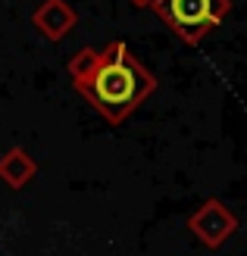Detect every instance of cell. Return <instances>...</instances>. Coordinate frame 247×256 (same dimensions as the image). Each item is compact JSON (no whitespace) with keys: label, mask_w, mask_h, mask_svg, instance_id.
Returning <instances> with one entry per match:
<instances>
[{"label":"cell","mask_w":247,"mask_h":256,"mask_svg":"<svg viewBox=\"0 0 247 256\" xmlns=\"http://www.w3.org/2000/svg\"><path fill=\"white\" fill-rule=\"evenodd\" d=\"M75 88L107 122L119 125L141 100L157 91V78L132 56V50L122 41H113L100 54V62L91 72V78L79 82Z\"/></svg>","instance_id":"obj_1"},{"label":"cell","mask_w":247,"mask_h":256,"mask_svg":"<svg viewBox=\"0 0 247 256\" xmlns=\"http://www.w3.org/2000/svg\"><path fill=\"white\" fill-rule=\"evenodd\" d=\"M153 10L181 41L197 44L213 25L228 16L231 4L228 0H157Z\"/></svg>","instance_id":"obj_2"},{"label":"cell","mask_w":247,"mask_h":256,"mask_svg":"<svg viewBox=\"0 0 247 256\" xmlns=\"http://www.w3.org/2000/svg\"><path fill=\"white\" fill-rule=\"evenodd\" d=\"M188 228H191V234H197L203 240V247H219L238 228V219H235V212L228 206H222L219 200H206L188 219Z\"/></svg>","instance_id":"obj_3"},{"label":"cell","mask_w":247,"mask_h":256,"mask_svg":"<svg viewBox=\"0 0 247 256\" xmlns=\"http://www.w3.org/2000/svg\"><path fill=\"white\" fill-rule=\"evenodd\" d=\"M75 19L79 16H75V10L66 4V0H44L32 16L35 28L41 32L47 41H60L69 28H75Z\"/></svg>","instance_id":"obj_4"},{"label":"cell","mask_w":247,"mask_h":256,"mask_svg":"<svg viewBox=\"0 0 247 256\" xmlns=\"http://www.w3.org/2000/svg\"><path fill=\"white\" fill-rule=\"evenodd\" d=\"M35 172H38V162L22 147H13V150H7L4 156H0V178H4L10 188L29 184L35 178Z\"/></svg>","instance_id":"obj_5"},{"label":"cell","mask_w":247,"mask_h":256,"mask_svg":"<svg viewBox=\"0 0 247 256\" xmlns=\"http://www.w3.org/2000/svg\"><path fill=\"white\" fill-rule=\"evenodd\" d=\"M97 62H100V54H97V50H94V47H82L79 54L69 60V75H72V82L79 84V82L91 78V72L97 69Z\"/></svg>","instance_id":"obj_6"},{"label":"cell","mask_w":247,"mask_h":256,"mask_svg":"<svg viewBox=\"0 0 247 256\" xmlns=\"http://www.w3.org/2000/svg\"><path fill=\"white\" fill-rule=\"evenodd\" d=\"M132 4H135V6H153L157 0H132Z\"/></svg>","instance_id":"obj_7"}]
</instances>
